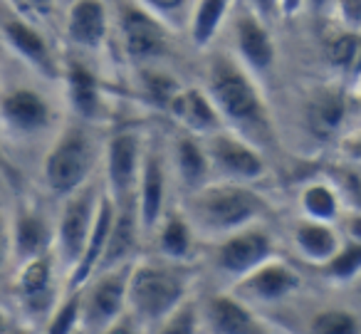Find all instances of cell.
<instances>
[{"label": "cell", "mask_w": 361, "mask_h": 334, "mask_svg": "<svg viewBox=\"0 0 361 334\" xmlns=\"http://www.w3.org/2000/svg\"><path fill=\"white\" fill-rule=\"evenodd\" d=\"M116 218V203L111 196H102L97 201V215H94V225H92V233L85 243V250H82L80 263L75 265V270L70 273V280H67V287L70 290H80L94 278L97 268H99V260L106 250V240H109L111 225H114Z\"/></svg>", "instance_id": "cell-16"}, {"label": "cell", "mask_w": 361, "mask_h": 334, "mask_svg": "<svg viewBox=\"0 0 361 334\" xmlns=\"http://www.w3.org/2000/svg\"><path fill=\"white\" fill-rule=\"evenodd\" d=\"M235 45L243 62L255 75H267L275 65V42H272L262 18L255 13H243L235 23Z\"/></svg>", "instance_id": "cell-17"}, {"label": "cell", "mask_w": 361, "mask_h": 334, "mask_svg": "<svg viewBox=\"0 0 361 334\" xmlns=\"http://www.w3.org/2000/svg\"><path fill=\"white\" fill-rule=\"evenodd\" d=\"M302 210H305L307 218L312 220H331L339 215V198H336L334 189H329L326 184H312L302 191Z\"/></svg>", "instance_id": "cell-29"}, {"label": "cell", "mask_w": 361, "mask_h": 334, "mask_svg": "<svg viewBox=\"0 0 361 334\" xmlns=\"http://www.w3.org/2000/svg\"><path fill=\"white\" fill-rule=\"evenodd\" d=\"M146 11H151L154 16H173L176 11L186 6V0H141Z\"/></svg>", "instance_id": "cell-37"}, {"label": "cell", "mask_w": 361, "mask_h": 334, "mask_svg": "<svg viewBox=\"0 0 361 334\" xmlns=\"http://www.w3.org/2000/svg\"><path fill=\"white\" fill-rule=\"evenodd\" d=\"M67 90H70V102L82 119H97L99 114V87L90 70L82 62H70L67 65Z\"/></svg>", "instance_id": "cell-24"}, {"label": "cell", "mask_w": 361, "mask_h": 334, "mask_svg": "<svg viewBox=\"0 0 361 334\" xmlns=\"http://www.w3.org/2000/svg\"><path fill=\"white\" fill-rule=\"evenodd\" d=\"M131 265H116L97 273L82 287L80 329L85 332H111L116 319L126 312V285Z\"/></svg>", "instance_id": "cell-5"}, {"label": "cell", "mask_w": 361, "mask_h": 334, "mask_svg": "<svg viewBox=\"0 0 361 334\" xmlns=\"http://www.w3.org/2000/svg\"><path fill=\"white\" fill-rule=\"evenodd\" d=\"M16 290L20 307L30 317L40 319L45 314H52L55 309V265H52L50 253L23 263Z\"/></svg>", "instance_id": "cell-11"}, {"label": "cell", "mask_w": 361, "mask_h": 334, "mask_svg": "<svg viewBox=\"0 0 361 334\" xmlns=\"http://www.w3.org/2000/svg\"><path fill=\"white\" fill-rule=\"evenodd\" d=\"M169 112L188 134L208 136L221 129V112L211 95L198 87H178L173 100L169 102Z\"/></svg>", "instance_id": "cell-15"}, {"label": "cell", "mask_w": 361, "mask_h": 334, "mask_svg": "<svg viewBox=\"0 0 361 334\" xmlns=\"http://www.w3.org/2000/svg\"><path fill=\"white\" fill-rule=\"evenodd\" d=\"M173 161L180 179H183V184L188 189H198L201 184H206V176L211 171V161H208L206 146L198 144L193 136H183V139L176 141Z\"/></svg>", "instance_id": "cell-25"}, {"label": "cell", "mask_w": 361, "mask_h": 334, "mask_svg": "<svg viewBox=\"0 0 361 334\" xmlns=\"http://www.w3.org/2000/svg\"><path fill=\"white\" fill-rule=\"evenodd\" d=\"M208 95L216 102L221 119L252 144H267L272 139V124L267 107L245 70L231 60H216L208 75Z\"/></svg>", "instance_id": "cell-1"}, {"label": "cell", "mask_w": 361, "mask_h": 334, "mask_svg": "<svg viewBox=\"0 0 361 334\" xmlns=\"http://www.w3.org/2000/svg\"><path fill=\"white\" fill-rule=\"evenodd\" d=\"M52 112L45 97L30 87H16L0 97V121L18 136H35L50 126Z\"/></svg>", "instance_id": "cell-10"}, {"label": "cell", "mask_w": 361, "mask_h": 334, "mask_svg": "<svg viewBox=\"0 0 361 334\" xmlns=\"http://www.w3.org/2000/svg\"><path fill=\"white\" fill-rule=\"evenodd\" d=\"M228 13V0H198L191 16V40L196 47H208L218 35Z\"/></svg>", "instance_id": "cell-27"}, {"label": "cell", "mask_w": 361, "mask_h": 334, "mask_svg": "<svg viewBox=\"0 0 361 334\" xmlns=\"http://www.w3.org/2000/svg\"><path fill=\"white\" fill-rule=\"evenodd\" d=\"M52 243H55V233L40 215L23 213L13 225V248L23 263L37 258V255H45Z\"/></svg>", "instance_id": "cell-22"}, {"label": "cell", "mask_w": 361, "mask_h": 334, "mask_svg": "<svg viewBox=\"0 0 361 334\" xmlns=\"http://www.w3.org/2000/svg\"><path fill=\"white\" fill-rule=\"evenodd\" d=\"M11 250H13V228L8 225L6 215L0 213V275L6 270L8 258H11Z\"/></svg>", "instance_id": "cell-36"}, {"label": "cell", "mask_w": 361, "mask_h": 334, "mask_svg": "<svg viewBox=\"0 0 361 334\" xmlns=\"http://www.w3.org/2000/svg\"><path fill=\"white\" fill-rule=\"evenodd\" d=\"M302 280L290 265L277 263V260H267V263L257 265L252 273H247L245 278L238 280V290L245 297H250L252 302H280L287 299L290 294H295L300 290Z\"/></svg>", "instance_id": "cell-13"}, {"label": "cell", "mask_w": 361, "mask_h": 334, "mask_svg": "<svg viewBox=\"0 0 361 334\" xmlns=\"http://www.w3.org/2000/svg\"><path fill=\"white\" fill-rule=\"evenodd\" d=\"M206 154L211 161V169L221 174L223 181H240L252 184L265 174V161L255 151V146L240 134H226L213 131L206 136Z\"/></svg>", "instance_id": "cell-7"}, {"label": "cell", "mask_w": 361, "mask_h": 334, "mask_svg": "<svg viewBox=\"0 0 361 334\" xmlns=\"http://www.w3.org/2000/svg\"><path fill=\"white\" fill-rule=\"evenodd\" d=\"M361 273V240H349L324 263V275L334 282H349Z\"/></svg>", "instance_id": "cell-30"}, {"label": "cell", "mask_w": 361, "mask_h": 334, "mask_svg": "<svg viewBox=\"0 0 361 334\" xmlns=\"http://www.w3.org/2000/svg\"><path fill=\"white\" fill-rule=\"evenodd\" d=\"M346 151H349L351 159L361 161V131L356 136H351L349 141H346Z\"/></svg>", "instance_id": "cell-42"}, {"label": "cell", "mask_w": 361, "mask_h": 334, "mask_svg": "<svg viewBox=\"0 0 361 334\" xmlns=\"http://www.w3.org/2000/svg\"><path fill=\"white\" fill-rule=\"evenodd\" d=\"M136 215L139 225L146 233H154L156 225L164 218V203H166V169L161 156L154 149L146 151L141 161L139 186H136Z\"/></svg>", "instance_id": "cell-14"}, {"label": "cell", "mask_w": 361, "mask_h": 334, "mask_svg": "<svg viewBox=\"0 0 361 334\" xmlns=\"http://www.w3.org/2000/svg\"><path fill=\"white\" fill-rule=\"evenodd\" d=\"M8 327H11V324H8V317L3 312H0V334L8 332Z\"/></svg>", "instance_id": "cell-43"}, {"label": "cell", "mask_w": 361, "mask_h": 334, "mask_svg": "<svg viewBox=\"0 0 361 334\" xmlns=\"http://www.w3.org/2000/svg\"><path fill=\"white\" fill-rule=\"evenodd\" d=\"M272 258V238L267 230L245 225V228L228 233L216 250V268L228 278H245L257 265Z\"/></svg>", "instance_id": "cell-8"}, {"label": "cell", "mask_w": 361, "mask_h": 334, "mask_svg": "<svg viewBox=\"0 0 361 334\" xmlns=\"http://www.w3.org/2000/svg\"><path fill=\"white\" fill-rule=\"evenodd\" d=\"M20 11H35L40 16H50L55 11V0H20Z\"/></svg>", "instance_id": "cell-38"}, {"label": "cell", "mask_w": 361, "mask_h": 334, "mask_svg": "<svg viewBox=\"0 0 361 334\" xmlns=\"http://www.w3.org/2000/svg\"><path fill=\"white\" fill-rule=\"evenodd\" d=\"M295 245L310 263L324 265L339 250V238L329 223L307 218L295 228Z\"/></svg>", "instance_id": "cell-23"}, {"label": "cell", "mask_w": 361, "mask_h": 334, "mask_svg": "<svg viewBox=\"0 0 361 334\" xmlns=\"http://www.w3.org/2000/svg\"><path fill=\"white\" fill-rule=\"evenodd\" d=\"M302 3H305V0H277V11H280L285 18H292V16H297Z\"/></svg>", "instance_id": "cell-40"}, {"label": "cell", "mask_w": 361, "mask_h": 334, "mask_svg": "<svg viewBox=\"0 0 361 334\" xmlns=\"http://www.w3.org/2000/svg\"><path fill=\"white\" fill-rule=\"evenodd\" d=\"M359 52H361V35H356V32H344V35L331 40L329 62L336 67V70H344L351 75L356 60H359Z\"/></svg>", "instance_id": "cell-33"}, {"label": "cell", "mask_w": 361, "mask_h": 334, "mask_svg": "<svg viewBox=\"0 0 361 334\" xmlns=\"http://www.w3.org/2000/svg\"><path fill=\"white\" fill-rule=\"evenodd\" d=\"M3 37L27 65L35 67L47 80H57V62L52 57V50L47 47L45 37L30 23L23 20V18H11V20L3 23Z\"/></svg>", "instance_id": "cell-19"}, {"label": "cell", "mask_w": 361, "mask_h": 334, "mask_svg": "<svg viewBox=\"0 0 361 334\" xmlns=\"http://www.w3.org/2000/svg\"><path fill=\"white\" fill-rule=\"evenodd\" d=\"M198 327H201V319H198L196 309L188 307V304H183V302H180L178 307L159 324V329L166 334L169 332H198Z\"/></svg>", "instance_id": "cell-34"}, {"label": "cell", "mask_w": 361, "mask_h": 334, "mask_svg": "<svg viewBox=\"0 0 361 334\" xmlns=\"http://www.w3.org/2000/svg\"><path fill=\"white\" fill-rule=\"evenodd\" d=\"M141 141L136 134L121 131V134L111 136L109 146H106V181H109L111 198H131L139 186L141 174Z\"/></svg>", "instance_id": "cell-12"}, {"label": "cell", "mask_w": 361, "mask_h": 334, "mask_svg": "<svg viewBox=\"0 0 361 334\" xmlns=\"http://www.w3.org/2000/svg\"><path fill=\"white\" fill-rule=\"evenodd\" d=\"M94 169V144L82 126L65 129L45 159V184L52 193L70 196L87 184Z\"/></svg>", "instance_id": "cell-4"}, {"label": "cell", "mask_w": 361, "mask_h": 334, "mask_svg": "<svg viewBox=\"0 0 361 334\" xmlns=\"http://www.w3.org/2000/svg\"><path fill=\"white\" fill-rule=\"evenodd\" d=\"M191 191L193 193L186 201L188 218L211 233H235L245 225H252L265 213V201L240 181L201 184Z\"/></svg>", "instance_id": "cell-2"}, {"label": "cell", "mask_w": 361, "mask_h": 334, "mask_svg": "<svg viewBox=\"0 0 361 334\" xmlns=\"http://www.w3.org/2000/svg\"><path fill=\"white\" fill-rule=\"evenodd\" d=\"M191 245H193V233H191V223L186 218L171 215V218L164 220L159 233L161 255H166L169 260H183L191 253Z\"/></svg>", "instance_id": "cell-28"}, {"label": "cell", "mask_w": 361, "mask_h": 334, "mask_svg": "<svg viewBox=\"0 0 361 334\" xmlns=\"http://www.w3.org/2000/svg\"><path fill=\"white\" fill-rule=\"evenodd\" d=\"M201 314H203L201 324L206 327V332H216V334L262 332L255 314H252L240 299L231 297V294H213V297H208Z\"/></svg>", "instance_id": "cell-18"}, {"label": "cell", "mask_w": 361, "mask_h": 334, "mask_svg": "<svg viewBox=\"0 0 361 334\" xmlns=\"http://www.w3.org/2000/svg\"><path fill=\"white\" fill-rule=\"evenodd\" d=\"M146 92L154 97L159 105H164L169 109V102L173 100V95L178 92V85L173 80H169L166 75H149L146 77Z\"/></svg>", "instance_id": "cell-35"}, {"label": "cell", "mask_w": 361, "mask_h": 334, "mask_svg": "<svg viewBox=\"0 0 361 334\" xmlns=\"http://www.w3.org/2000/svg\"><path fill=\"white\" fill-rule=\"evenodd\" d=\"M106 8L102 0H75L67 13V37L77 47L94 50L106 37Z\"/></svg>", "instance_id": "cell-20"}, {"label": "cell", "mask_w": 361, "mask_h": 334, "mask_svg": "<svg viewBox=\"0 0 361 334\" xmlns=\"http://www.w3.org/2000/svg\"><path fill=\"white\" fill-rule=\"evenodd\" d=\"M134 235H136L134 213H131L129 208H124L119 213V208H116L114 225H111L109 240H106V250H104V255H102L97 273H104V270H111V268H116V265H124L126 255H129L131 248H134Z\"/></svg>", "instance_id": "cell-26"}, {"label": "cell", "mask_w": 361, "mask_h": 334, "mask_svg": "<svg viewBox=\"0 0 361 334\" xmlns=\"http://www.w3.org/2000/svg\"><path fill=\"white\" fill-rule=\"evenodd\" d=\"M344 117H346L344 97L331 90L319 92V95L310 102V107H307V124H310L312 134L324 141L336 136V131L344 124Z\"/></svg>", "instance_id": "cell-21"}, {"label": "cell", "mask_w": 361, "mask_h": 334, "mask_svg": "<svg viewBox=\"0 0 361 334\" xmlns=\"http://www.w3.org/2000/svg\"><path fill=\"white\" fill-rule=\"evenodd\" d=\"M250 3L262 18H270L272 13H275V8H277V0H250Z\"/></svg>", "instance_id": "cell-41"}, {"label": "cell", "mask_w": 361, "mask_h": 334, "mask_svg": "<svg viewBox=\"0 0 361 334\" xmlns=\"http://www.w3.org/2000/svg\"><path fill=\"white\" fill-rule=\"evenodd\" d=\"M80 304H82V287L70 290V297L52 309L50 322H47V332L50 334H65L72 329H80Z\"/></svg>", "instance_id": "cell-31"}, {"label": "cell", "mask_w": 361, "mask_h": 334, "mask_svg": "<svg viewBox=\"0 0 361 334\" xmlns=\"http://www.w3.org/2000/svg\"><path fill=\"white\" fill-rule=\"evenodd\" d=\"M97 201H99V196L87 186L67 196V203L62 208L60 223L55 230L57 258L65 265L67 273H72L82 258V250H85V243L92 233V225H94Z\"/></svg>", "instance_id": "cell-6"}, {"label": "cell", "mask_w": 361, "mask_h": 334, "mask_svg": "<svg viewBox=\"0 0 361 334\" xmlns=\"http://www.w3.org/2000/svg\"><path fill=\"white\" fill-rule=\"evenodd\" d=\"M312 332L317 334H354L359 332V322L346 309H324L312 317Z\"/></svg>", "instance_id": "cell-32"}, {"label": "cell", "mask_w": 361, "mask_h": 334, "mask_svg": "<svg viewBox=\"0 0 361 334\" xmlns=\"http://www.w3.org/2000/svg\"><path fill=\"white\" fill-rule=\"evenodd\" d=\"M188 278L178 268L161 263L131 265L126 285V309L144 327H159L183 299Z\"/></svg>", "instance_id": "cell-3"}, {"label": "cell", "mask_w": 361, "mask_h": 334, "mask_svg": "<svg viewBox=\"0 0 361 334\" xmlns=\"http://www.w3.org/2000/svg\"><path fill=\"white\" fill-rule=\"evenodd\" d=\"M121 40L131 60L149 62L169 50V32L161 18L146 8H124L121 16Z\"/></svg>", "instance_id": "cell-9"}, {"label": "cell", "mask_w": 361, "mask_h": 334, "mask_svg": "<svg viewBox=\"0 0 361 334\" xmlns=\"http://www.w3.org/2000/svg\"><path fill=\"white\" fill-rule=\"evenodd\" d=\"M346 233H349V240H361V213H351L344 223Z\"/></svg>", "instance_id": "cell-39"}]
</instances>
